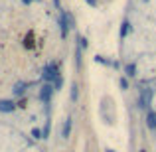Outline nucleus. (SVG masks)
<instances>
[{
	"label": "nucleus",
	"instance_id": "obj_1",
	"mask_svg": "<svg viewBox=\"0 0 156 152\" xmlns=\"http://www.w3.org/2000/svg\"><path fill=\"white\" fill-rule=\"evenodd\" d=\"M59 28H61V38H67L69 28H75V18H73L71 12L67 10L59 12Z\"/></svg>",
	"mask_w": 156,
	"mask_h": 152
},
{
	"label": "nucleus",
	"instance_id": "obj_2",
	"mask_svg": "<svg viewBox=\"0 0 156 152\" xmlns=\"http://www.w3.org/2000/svg\"><path fill=\"white\" fill-rule=\"evenodd\" d=\"M42 77H44L46 83H53V81L59 77V65H57V63H48L46 67H44Z\"/></svg>",
	"mask_w": 156,
	"mask_h": 152
},
{
	"label": "nucleus",
	"instance_id": "obj_3",
	"mask_svg": "<svg viewBox=\"0 0 156 152\" xmlns=\"http://www.w3.org/2000/svg\"><path fill=\"white\" fill-rule=\"evenodd\" d=\"M152 97H154V91L152 89H140L138 91V107L140 109H148L150 103H152Z\"/></svg>",
	"mask_w": 156,
	"mask_h": 152
},
{
	"label": "nucleus",
	"instance_id": "obj_4",
	"mask_svg": "<svg viewBox=\"0 0 156 152\" xmlns=\"http://www.w3.org/2000/svg\"><path fill=\"white\" fill-rule=\"evenodd\" d=\"M53 91H55V89H53V85H51V83H46L42 89H40V99H42L44 103H50Z\"/></svg>",
	"mask_w": 156,
	"mask_h": 152
},
{
	"label": "nucleus",
	"instance_id": "obj_5",
	"mask_svg": "<svg viewBox=\"0 0 156 152\" xmlns=\"http://www.w3.org/2000/svg\"><path fill=\"white\" fill-rule=\"evenodd\" d=\"M146 125L150 130H156V113L152 109H148V113H146Z\"/></svg>",
	"mask_w": 156,
	"mask_h": 152
},
{
	"label": "nucleus",
	"instance_id": "obj_6",
	"mask_svg": "<svg viewBox=\"0 0 156 152\" xmlns=\"http://www.w3.org/2000/svg\"><path fill=\"white\" fill-rule=\"evenodd\" d=\"M14 109H16L14 101H0V111L2 113H12Z\"/></svg>",
	"mask_w": 156,
	"mask_h": 152
},
{
	"label": "nucleus",
	"instance_id": "obj_7",
	"mask_svg": "<svg viewBox=\"0 0 156 152\" xmlns=\"http://www.w3.org/2000/svg\"><path fill=\"white\" fill-rule=\"evenodd\" d=\"M69 134H71V118H65L63 130H61V136H63V138H69Z\"/></svg>",
	"mask_w": 156,
	"mask_h": 152
},
{
	"label": "nucleus",
	"instance_id": "obj_8",
	"mask_svg": "<svg viewBox=\"0 0 156 152\" xmlns=\"http://www.w3.org/2000/svg\"><path fill=\"white\" fill-rule=\"evenodd\" d=\"M125 75L126 77H134L136 75V63H126L125 65Z\"/></svg>",
	"mask_w": 156,
	"mask_h": 152
},
{
	"label": "nucleus",
	"instance_id": "obj_9",
	"mask_svg": "<svg viewBox=\"0 0 156 152\" xmlns=\"http://www.w3.org/2000/svg\"><path fill=\"white\" fill-rule=\"evenodd\" d=\"M129 26H130V24H129V20H125V22L121 24V30H119V36H121V40L125 38L126 34H129Z\"/></svg>",
	"mask_w": 156,
	"mask_h": 152
},
{
	"label": "nucleus",
	"instance_id": "obj_10",
	"mask_svg": "<svg viewBox=\"0 0 156 152\" xmlns=\"http://www.w3.org/2000/svg\"><path fill=\"white\" fill-rule=\"evenodd\" d=\"M26 87H28V85L26 83H18V85H16V87H14V95H24V93H26Z\"/></svg>",
	"mask_w": 156,
	"mask_h": 152
},
{
	"label": "nucleus",
	"instance_id": "obj_11",
	"mask_svg": "<svg viewBox=\"0 0 156 152\" xmlns=\"http://www.w3.org/2000/svg\"><path fill=\"white\" fill-rule=\"evenodd\" d=\"M77 97H79V85L73 83L71 85V101H77Z\"/></svg>",
	"mask_w": 156,
	"mask_h": 152
},
{
	"label": "nucleus",
	"instance_id": "obj_12",
	"mask_svg": "<svg viewBox=\"0 0 156 152\" xmlns=\"http://www.w3.org/2000/svg\"><path fill=\"white\" fill-rule=\"evenodd\" d=\"M77 48H79V50H85V48H87V40H85L83 36L77 38Z\"/></svg>",
	"mask_w": 156,
	"mask_h": 152
},
{
	"label": "nucleus",
	"instance_id": "obj_13",
	"mask_svg": "<svg viewBox=\"0 0 156 152\" xmlns=\"http://www.w3.org/2000/svg\"><path fill=\"white\" fill-rule=\"evenodd\" d=\"M119 85H121V89H129V79H126V77H121V79H119Z\"/></svg>",
	"mask_w": 156,
	"mask_h": 152
},
{
	"label": "nucleus",
	"instance_id": "obj_14",
	"mask_svg": "<svg viewBox=\"0 0 156 152\" xmlns=\"http://www.w3.org/2000/svg\"><path fill=\"white\" fill-rule=\"evenodd\" d=\"M32 134H34V136H36V138H42V133H40V130H38V129H34V130H32Z\"/></svg>",
	"mask_w": 156,
	"mask_h": 152
},
{
	"label": "nucleus",
	"instance_id": "obj_15",
	"mask_svg": "<svg viewBox=\"0 0 156 152\" xmlns=\"http://www.w3.org/2000/svg\"><path fill=\"white\" fill-rule=\"evenodd\" d=\"M85 2H87L89 6H97V0H85Z\"/></svg>",
	"mask_w": 156,
	"mask_h": 152
},
{
	"label": "nucleus",
	"instance_id": "obj_16",
	"mask_svg": "<svg viewBox=\"0 0 156 152\" xmlns=\"http://www.w3.org/2000/svg\"><path fill=\"white\" fill-rule=\"evenodd\" d=\"M22 2H24V4H30V2H34V0H22Z\"/></svg>",
	"mask_w": 156,
	"mask_h": 152
},
{
	"label": "nucleus",
	"instance_id": "obj_17",
	"mask_svg": "<svg viewBox=\"0 0 156 152\" xmlns=\"http://www.w3.org/2000/svg\"><path fill=\"white\" fill-rule=\"evenodd\" d=\"M53 2H55V6H57V8H59V0H53Z\"/></svg>",
	"mask_w": 156,
	"mask_h": 152
},
{
	"label": "nucleus",
	"instance_id": "obj_18",
	"mask_svg": "<svg viewBox=\"0 0 156 152\" xmlns=\"http://www.w3.org/2000/svg\"><path fill=\"white\" fill-rule=\"evenodd\" d=\"M105 152H115V150H111V148H107V150H105Z\"/></svg>",
	"mask_w": 156,
	"mask_h": 152
},
{
	"label": "nucleus",
	"instance_id": "obj_19",
	"mask_svg": "<svg viewBox=\"0 0 156 152\" xmlns=\"http://www.w3.org/2000/svg\"><path fill=\"white\" fill-rule=\"evenodd\" d=\"M140 152H144V150H140Z\"/></svg>",
	"mask_w": 156,
	"mask_h": 152
}]
</instances>
